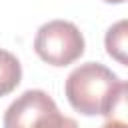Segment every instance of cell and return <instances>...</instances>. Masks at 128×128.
I'll use <instances>...</instances> for the list:
<instances>
[{
  "mask_svg": "<svg viewBox=\"0 0 128 128\" xmlns=\"http://www.w3.org/2000/svg\"><path fill=\"white\" fill-rule=\"evenodd\" d=\"M116 84L118 76L110 68L100 62H86L70 72L64 90L70 106L76 112L84 116H96L104 114Z\"/></svg>",
  "mask_w": 128,
  "mask_h": 128,
  "instance_id": "obj_1",
  "label": "cell"
},
{
  "mask_svg": "<svg viewBox=\"0 0 128 128\" xmlns=\"http://www.w3.org/2000/svg\"><path fill=\"white\" fill-rule=\"evenodd\" d=\"M22 80V66L14 54L0 48V96L10 94Z\"/></svg>",
  "mask_w": 128,
  "mask_h": 128,
  "instance_id": "obj_5",
  "label": "cell"
},
{
  "mask_svg": "<svg viewBox=\"0 0 128 128\" xmlns=\"http://www.w3.org/2000/svg\"><path fill=\"white\" fill-rule=\"evenodd\" d=\"M100 128H128V126L122 124V122H118V120H106Z\"/></svg>",
  "mask_w": 128,
  "mask_h": 128,
  "instance_id": "obj_8",
  "label": "cell"
},
{
  "mask_svg": "<svg viewBox=\"0 0 128 128\" xmlns=\"http://www.w3.org/2000/svg\"><path fill=\"white\" fill-rule=\"evenodd\" d=\"M104 46L108 56H112L116 62L128 66V18L118 20L112 24L104 36Z\"/></svg>",
  "mask_w": 128,
  "mask_h": 128,
  "instance_id": "obj_4",
  "label": "cell"
},
{
  "mask_svg": "<svg viewBox=\"0 0 128 128\" xmlns=\"http://www.w3.org/2000/svg\"><path fill=\"white\" fill-rule=\"evenodd\" d=\"M104 2H108V4H122V2H126V0H104Z\"/></svg>",
  "mask_w": 128,
  "mask_h": 128,
  "instance_id": "obj_9",
  "label": "cell"
},
{
  "mask_svg": "<svg viewBox=\"0 0 128 128\" xmlns=\"http://www.w3.org/2000/svg\"><path fill=\"white\" fill-rule=\"evenodd\" d=\"M36 54L52 66H68L84 54V36L68 20H52L38 28L34 38Z\"/></svg>",
  "mask_w": 128,
  "mask_h": 128,
  "instance_id": "obj_2",
  "label": "cell"
},
{
  "mask_svg": "<svg viewBox=\"0 0 128 128\" xmlns=\"http://www.w3.org/2000/svg\"><path fill=\"white\" fill-rule=\"evenodd\" d=\"M32 128H78V124H76L74 118L60 114L58 106H52L34 122Z\"/></svg>",
  "mask_w": 128,
  "mask_h": 128,
  "instance_id": "obj_7",
  "label": "cell"
},
{
  "mask_svg": "<svg viewBox=\"0 0 128 128\" xmlns=\"http://www.w3.org/2000/svg\"><path fill=\"white\" fill-rule=\"evenodd\" d=\"M108 120H118L128 126V82H118L108 98L104 114Z\"/></svg>",
  "mask_w": 128,
  "mask_h": 128,
  "instance_id": "obj_6",
  "label": "cell"
},
{
  "mask_svg": "<svg viewBox=\"0 0 128 128\" xmlns=\"http://www.w3.org/2000/svg\"><path fill=\"white\" fill-rule=\"evenodd\" d=\"M56 102L44 90H26L4 112V128H32L34 122Z\"/></svg>",
  "mask_w": 128,
  "mask_h": 128,
  "instance_id": "obj_3",
  "label": "cell"
}]
</instances>
